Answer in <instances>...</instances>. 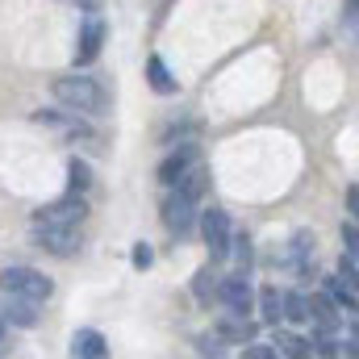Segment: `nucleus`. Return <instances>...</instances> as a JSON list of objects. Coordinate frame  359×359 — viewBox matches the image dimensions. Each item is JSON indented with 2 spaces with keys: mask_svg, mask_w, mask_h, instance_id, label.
Here are the masks:
<instances>
[{
  "mask_svg": "<svg viewBox=\"0 0 359 359\" xmlns=\"http://www.w3.org/2000/svg\"><path fill=\"white\" fill-rule=\"evenodd\" d=\"M168 188H172V196H168V205H163V222H168L172 234H188V226H192V217H196V205H201V196H205V188H209V168H205V163H192V168L180 172V180H172Z\"/></svg>",
  "mask_w": 359,
  "mask_h": 359,
  "instance_id": "f257e3e1",
  "label": "nucleus"
},
{
  "mask_svg": "<svg viewBox=\"0 0 359 359\" xmlns=\"http://www.w3.org/2000/svg\"><path fill=\"white\" fill-rule=\"evenodd\" d=\"M55 100H63L72 113H104V88L92 80V76H63L55 80Z\"/></svg>",
  "mask_w": 359,
  "mask_h": 359,
  "instance_id": "f03ea898",
  "label": "nucleus"
},
{
  "mask_svg": "<svg viewBox=\"0 0 359 359\" xmlns=\"http://www.w3.org/2000/svg\"><path fill=\"white\" fill-rule=\"evenodd\" d=\"M0 292L25 297V301H38V305H42V301L55 292V284H50L38 268H4L0 271Z\"/></svg>",
  "mask_w": 359,
  "mask_h": 359,
  "instance_id": "7ed1b4c3",
  "label": "nucleus"
},
{
  "mask_svg": "<svg viewBox=\"0 0 359 359\" xmlns=\"http://www.w3.org/2000/svg\"><path fill=\"white\" fill-rule=\"evenodd\" d=\"M84 217H88L84 192H72V196H63V201L38 209V213H34V226H80Z\"/></svg>",
  "mask_w": 359,
  "mask_h": 359,
  "instance_id": "20e7f679",
  "label": "nucleus"
},
{
  "mask_svg": "<svg viewBox=\"0 0 359 359\" xmlns=\"http://www.w3.org/2000/svg\"><path fill=\"white\" fill-rule=\"evenodd\" d=\"M201 234H205V247H209V259H222L230 251V217L222 209H205L201 213Z\"/></svg>",
  "mask_w": 359,
  "mask_h": 359,
  "instance_id": "39448f33",
  "label": "nucleus"
},
{
  "mask_svg": "<svg viewBox=\"0 0 359 359\" xmlns=\"http://www.w3.org/2000/svg\"><path fill=\"white\" fill-rule=\"evenodd\" d=\"M38 247L67 259L80 251V226H38Z\"/></svg>",
  "mask_w": 359,
  "mask_h": 359,
  "instance_id": "423d86ee",
  "label": "nucleus"
},
{
  "mask_svg": "<svg viewBox=\"0 0 359 359\" xmlns=\"http://www.w3.org/2000/svg\"><path fill=\"white\" fill-rule=\"evenodd\" d=\"M217 297L226 301V309H234V313H247V309H251V280H247V271H238V276H226V280L217 284Z\"/></svg>",
  "mask_w": 359,
  "mask_h": 359,
  "instance_id": "0eeeda50",
  "label": "nucleus"
},
{
  "mask_svg": "<svg viewBox=\"0 0 359 359\" xmlns=\"http://www.w3.org/2000/svg\"><path fill=\"white\" fill-rule=\"evenodd\" d=\"M305 322H313L318 330H334L339 326V305L330 297H305Z\"/></svg>",
  "mask_w": 359,
  "mask_h": 359,
  "instance_id": "6e6552de",
  "label": "nucleus"
},
{
  "mask_svg": "<svg viewBox=\"0 0 359 359\" xmlns=\"http://www.w3.org/2000/svg\"><path fill=\"white\" fill-rule=\"evenodd\" d=\"M100 42H104V21H100V17H88V21H84V34H80V50H76V63H80V67L100 55Z\"/></svg>",
  "mask_w": 359,
  "mask_h": 359,
  "instance_id": "1a4fd4ad",
  "label": "nucleus"
},
{
  "mask_svg": "<svg viewBox=\"0 0 359 359\" xmlns=\"http://www.w3.org/2000/svg\"><path fill=\"white\" fill-rule=\"evenodd\" d=\"M72 355L104 359L109 355V343H104V334H96V330H76V339H72Z\"/></svg>",
  "mask_w": 359,
  "mask_h": 359,
  "instance_id": "9d476101",
  "label": "nucleus"
},
{
  "mask_svg": "<svg viewBox=\"0 0 359 359\" xmlns=\"http://www.w3.org/2000/svg\"><path fill=\"white\" fill-rule=\"evenodd\" d=\"M326 297H330L339 309H347V313H355V309H359L355 280H347V276H343V280H339V276H330V280H326Z\"/></svg>",
  "mask_w": 359,
  "mask_h": 359,
  "instance_id": "9b49d317",
  "label": "nucleus"
},
{
  "mask_svg": "<svg viewBox=\"0 0 359 359\" xmlns=\"http://www.w3.org/2000/svg\"><path fill=\"white\" fill-rule=\"evenodd\" d=\"M147 80H151V88L159 92V96H172V92L180 88L176 76L168 72V63H163L159 55H151V59H147Z\"/></svg>",
  "mask_w": 359,
  "mask_h": 359,
  "instance_id": "f8f14e48",
  "label": "nucleus"
},
{
  "mask_svg": "<svg viewBox=\"0 0 359 359\" xmlns=\"http://www.w3.org/2000/svg\"><path fill=\"white\" fill-rule=\"evenodd\" d=\"M4 318H8L13 326H34V322L42 318V309H38V301H25V297H8V309H4Z\"/></svg>",
  "mask_w": 359,
  "mask_h": 359,
  "instance_id": "ddd939ff",
  "label": "nucleus"
},
{
  "mask_svg": "<svg viewBox=\"0 0 359 359\" xmlns=\"http://www.w3.org/2000/svg\"><path fill=\"white\" fill-rule=\"evenodd\" d=\"M192 163H196V147H184V151H176V155H168V159H163L159 180H163V184H172V180H180V172H188Z\"/></svg>",
  "mask_w": 359,
  "mask_h": 359,
  "instance_id": "4468645a",
  "label": "nucleus"
},
{
  "mask_svg": "<svg viewBox=\"0 0 359 359\" xmlns=\"http://www.w3.org/2000/svg\"><path fill=\"white\" fill-rule=\"evenodd\" d=\"M217 334H222V339H251V334H255V322H251L247 313H234V309H230V318L217 326Z\"/></svg>",
  "mask_w": 359,
  "mask_h": 359,
  "instance_id": "2eb2a0df",
  "label": "nucleus"
},
{
  "mask_svg": "<svg viewBox=\"0 0 359 359\" xmlns=\"http://www.w3.org/2000/svg\"><path fill=\"white\" fill-rule=\"evenodd\" d=\"M276 343H280L284 355H313V343H305V339H297V334H280Z\"/></svg>",
  "mask_w": 359,
  "mask_h": 359,
  "instance_id": "dca6fc26",
  "label": "nucleus"
},
{
  "mask_svg": "<svg viewBox=\"0 0 359 359\" xmlns=\"http://www.w3.org/2000/svg\"><path fill=\"white\" fill-rule=\"evenodd\" d=\"M259 305H264V322L276 326V322H280V292H276V288H264V292H259Z\"/></svg>",
  "mask_w": 359,
  "mask_h": 359,
  "instance_id": "f3484780",
  "label": "nucleus"
},
{
  "mask_svg": "<svg viewBox=\"0 0 359 359\" xmlns=\"http://www.w3.org/2000/svg\"><path fill=\"white\" fill-rule=\"evenodd\" d=\"M67 176H72V192H84V188L92 184V176H88V163H80V159H72Z\"/></svg>",
  "mask_w": 359,
  "mask_h": 359,
  "instance_id": "a211bd4d",
  "label": "nucleus"
},
{
  "mask_svg": "<svg viewBox=\"0 0 359 359\" xmlns=\"http://www.w3.org/2000/svg\"><path fill=\"white\" fill-rule=\"evenodd\" d=\"M343 243H347V255H355V251H359V234H355V222H347V226H343Z\"/></svg>",
  "mask_w": 359,
  "mask_h": 359,
  "instance_id": "6ab92c4d",
  "label": "nucleus"
},
{
  "mask_svg": "<svg viewBox=\"0 0 359 359\" xmlns=\"http://www.w3.org/2000/svg\"><path fill=\"white\" fill-rule=\"evenodd\" d=\"M151 259H155V255H151V247H142V243H138V247H134V268H151Z\"/></svg>",
  "mask_w": 359,
  "mask_h": 359,
  "instance_id": "aec40b11",
  "label": "nucleus"
},
{
  "mask_svg": "<svg viewBox=\"0 0 359 359\" xmlns=\"http://www.w3.org/2000/svg\"><path fill=\"white\" fill-rule=\"evenodd\" d=\"M243 355H247V359H271L276 351H271V347H247Z\"/></svg>",
  "mask_w": 359,
  "mask_h": 359,
  "instance_id": "412c9836",
  "label": "nucleus"
},
{
  "mask_svg": "<svg viewBox=\"0 0 359 359\" xmlns=\"http://www.w3.org/2000/svg\"><path fill=\"white\" fill-rule=\"evenodd\" d=\"M347 209H351V213H355V209H359V188H355V184L347 188Z\"/></svg>",
  "mask_w": 359,
  "mask_h": 359,
  "instance_id": "4be33fe9",
  "label": "nucleus"
},
{
  "mask_svg": "<svg viewBox=\"0 0 359 359\" xmlns=\"http://www.w3.org/2000/svg\"><path fill=\"white\" fill-rule=\"evenodd\" d=\"M0 351H4V313H0Z\"/></svg>",
  "mask_w": 359,
  "mask_h": 359,
  "instance_id": "5701e85b",
  "label": "nucleus"
},
{
  "mask_svg": "<svg viewBox=\"0 0 359 359\" xmlns=\"http://www.w3.org/2000/svg\"><path fill=\"white\" fill-rule=\"evenodd\" d=\"M72 4H76V0H72Z\"/></svg>",
  "mask_w": 359,
  "mask_h": 359,
  "instance_id": "b1692460",
  "label": "nucleus"
}]
</instances>
